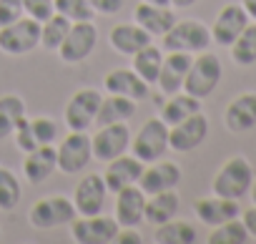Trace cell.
Here are the masks:
<instances>
[{
	"label": "cell",
	"instance_id": "6da1fadb",
	"mask_svg": "<svg viewBox=\"0 0 256 244\" xmlns=\"http://www.w3.org/2000/svg\"><path fill=\"white\" fill-rule=\"evenodd\" d=\"M251 181H254V169H251L248 159L246 156H231L216 171V176L211 181V191L216 196H226V199L238 201L248 194Z\"/></svg>",
	"mask_w": 256,
	"mask_h": 244
},
{
	"label": "cell",
	"instance_id": "7a4b0ae2",
	"mask_svg": "<svg viewBox=\"0 0 256 244\" xmlns=\"http://www.w3.org/2000/svg\"><path fill=\"white\" fill-rule=\"evenodd\" d=\"M221 73H224V66H221V58L216 53H208V51H201L196 53V58L191 61V68L186 73V81H184V91L196 96V98H208L216 86L221 83Z\"/></svg>",
	"mask_w": 256,
	"mask_h": 244
},
{
	"label": "cell",
	"instance_id": "3957f363",
	"mask_svg": "<svg viewBox=\"0 0 256 244\" xmlns=\"http://www.w3.org/2000/svg\"><path fill=\"white\" fill-rule=\"evenodd\" d=\"M211 46V31L201 21H176L168 33L161 36V48L168 51H181V53H201L208 51Z\"/></svg>",
	"mask_w": 256,
	"mask_h": 244
},
{
	"label": "cell",
	"instance_id": "277c9868",
	"mask_svg": "<svg viewBox=\"0 0 256 244\" xmlns=\"http://www.w3.org/2000/svg\"><path fill=\"white\" fill-rule=\"evenodd\" d=\"M128 149H131V154L144 164L164 159V154L168 151V126L161 121V116L148 118L138 129V134L131 139V146Z\"/></svg>",
	"mask_w": 256,
	"mask_h": 244
},
{
	"label": "cell",
	"instance_id": "5b68a950",
	"mask_svg": "<svg viewBox=\"0 0 256 244\" xmlns=\"http://www.w3.org/2000/svg\"><path fill=\"white\" fill-rule=\"evenodd\" d=\"M40 46V23L20 16L18 21L0 28V51L8 56H26Z\"/></svg>",
	"mask_w": 256,
	"mask_h": 244
},
{
	"label": "cell",
	"instance_id": "8992f818",
	"mask_svg": "<svg viewBox=\"0 0 256 244\" xmlns=\"http://www.w3.org/2000/svg\"><path fill=\"white\" fill-rule=\"evenodd\" d=\"M78 216L73 199L68 196H46L36 201L28 211V221L36 229H56V226H68Z\"/></svg>",
	"mask_w": 256,
	"mask_h": 244
},
{
	"label": "cell",
	"instance_id": "52a82bcc",
	"mask_svg": "<svg viewBox=\"0 0 256 244\" xmlns=\"http://www.w3.org/2000/svg\"><path fill=\"white\" fill-rule=\"evenodd\" d=\"M70 239L76 244H113L118 234V221L106 214H93V216H76L70 224Z\"/></svg>",
	"mask_w": 256,
	"mask_h": 244
},
{
	"label": "cell",
	"instance_id": "ba28073f",
	"mask_svg": "<svg viewBox=\"0 0 256 244\" xmlns=\"http://www.w3.org/2000/svg\"><path fill=\"white\" fill-rule=\"evenodd\" d=\"M103 93L96 88H80L76 91L63 111V121L70 131H88L90 126H96V113L100 106Z\"/></svg>",
	"mask_w": 256,
	"mask_h": 244
},
{
	"label": "cell",
	"instance_id": "9c48e42d",
	"mask_svg": "<svg viewBox=\"0 0 256 244\" xmlns=\"http://www.w3.org/2000/svg\"><path fill=\"white\" fill-rule=\"evenodd\" d=\"M56 151H58V171L68 174V176L86 171L88 164L93 161V149H90L88 131H70Z\"/></svg>",
	"mask_w": 256,
	"mask_h": 244
},
{
	"label": "cell",
	"instance_id": "30bf717a",
	"mask_svg": "<svg viewBox=\"0 0 256 244\" xmlns=\"http://www.w3.org/2000/svg\"><path fill=\"white\" fill-rule=\"evenodd\" d=\"M131 146V129H128L126 121L120 124H106L98 126V131L90 136V149H93V159L108 164L116 156L126 154Z\"/></svg>",
	"mask_w": 256,
	"mask_h": 244
},
{
	"label": "cell",
	"instance_id": "8fae6325",
	"mask_svg": "<svg viewBox=\"0 0 256 244\" xmlns=\"http://www.w3.org/2000/svg\"><path fill=\"white\" fill-rule=\"evenodd\" d=\"M98 46V28L93 26V21H83V23H70V31L66 36V41L58 48V56L63 63L73 66V63H83Z\"/></svg>",
	"mask_w": 256,
	"mask_h": 244
},
{
	"label": "cell",
	"instance_id": "7c38bea8",
	"mask_svg": "<svg viewBox=\"0 0 256 244\" xmlns=\"http://www.w3.org/2000/svg\"><path fill=\"white\" fill-rule=\"evenodd\" d=\"M208 136V116L196 111L188 118L178 121L176 126H168V149L178 154H188L198 149Z\"/></svg>",
	"mask_w": 256,
	"mask_h": 244
},
{
	"label": "cell",
	"instance_id": "4fadbf2b",
	"mask_svg": "<svg viewBox=\"0 0 256 244\" xmlns=\"http://www.w3.org/2000/svg\"><path fill=\"white\" fill-rule=\"evenodd\" d=\"M106 199H108V189L100 174H86L73 189V204L80 216L103 214Z\"/></svg>",
	"mask_w": 256,
	"mask_h": 244
},
{
	"label": "cell",
	"instance_id": "5bb4252c",
	"mask_svg": "<svg viewBox=\"0 0 256 244\" xmlns=\"http://www.w3.org/2000/svg\"><path fill=\"white\" fill-rule=\"evenodd\" d=\"M246 26H248V16H246L244 6L228 3V6H224V8L218 11L214 26L208 28V31H211V43H216V46H221V48H228V46L238 38V33H241Z\"/></svg>",
	"mask_w": 256,
	"mask_h": 244
},
{
	"label": "cell",
	"instance_id": "9a60e30c",
	"mask_svg": "<svg viewBox=\"0 0 256 244\" xmlns=\"http://www.w3.org/2000/svg\"><path fill=\"white\" fill-rule=\"evenodd\" d=\"M144 209H146V191L134 184L126 186L120 191H116V204H113V219L118 221L120 229L126 226H141L144 224Z\"/></svg>",
	"mask_w": 256,
	"mask_h": 244
},
{
	"label": "cell",
	"instance_id": "2e32d148",
	"mask_svg": "<svg viewBox=\"0 0 256 244\" xmlns=\"http://www.w3.org/2000/svg\"><path fill=\"white\" fill-rule=\"evenodd\" d=\"M144 161H138L134 154H120V156H116L113 161H108L106 164V171H103V181H106V189H108V194L113 191H120V189H126V186H134V184H138V179H141V174H144Z\"/></svg>",
	"mask_w": 256,
	"mask_h": 244
},
{
	"label": "cell",
	"instance_id": "e0dca14e",
	"mask_svg": "<svg viewBox=\"0 0 256 244\" xmlns=\"http://www.w3.org/2000/svg\"><path fill=\"white\" fill-rule=\"evenodd\" d=\"M103 91L106 93H116V96H126V98H134L146 101L151 96V86L134 71V68H113L106 73L103 78Z\"/></svg>",
	"mask_w": 256,
	"mask_h": 244
},
{
	"label": "cell",
	"instance_id": "ac0fdd59",
	"mask_svg": "<svg viewBox=\"0 0 256 244\" xmlns=\"http://www.w3.org/2000/svg\"><path fill=\"white\" fill-rule=\"evenodd\" d=\"M191 61H194V56L181 53V51H168L164 56V63H161V71L156 78V86L161 88L164 96H174V93L184 91V81L191 68Z\"/></svg>",
	"mask_w": 256,
	"mask_h": 244
},
{
	"label": "cell",
	"instance_id": "d6986e66",
	"mask_svg": "<svg viewBox=\"0 0 256 244\" xmlns=\"http://www.w3.org/2000/svg\"><path fill=\"white\" fill-rule=\"evenodd\" d=\"M184 179V171L178 164L174 161H151L144 166V174L138 179V186L148 194H158V191H168V189H176Z\"/></svg>",
	"mask_w": 256,
	"mask_h": 244
},
{
	"label": "cell",
	"instance_id": "ffe728a7",
	"mask_svg": "<svg viewBox=\"0 0 256 244\" xmlns=\"http://www.w3.org/2000/svg\"><path fill=\"white\" fill-rule=\"evenodd\" d=\"M194 214H196V219L201 224L214 229V226H218V224H224L228 219L241 216V206H238L236 199H226V196H216L214 194V196L196 199L194 201Z\"/></svg>",
	"mask_w": 256,
	"mask_h": 244
},
{
	"label": "cell",
	"instance_id": "44dd1931",
	"mask_svg": "<svg viewBox=\"0 0 256 244\" xmlns=\"http://www.w3.org/2000/svg\"><path fill=\"white\" fill-rule=\"evenodd\" d=\"M224 124L231 134H246L256 126V91L238 93L224 111Z\"/></svg>",
	"mask_w": 256,
	"mask_h": 244
},
{
	"label": "cell",
	"instance_id": "7402d4cb",
	"mask_svg": "<svg viewBox=\"0 0 256 244\" xmlns=\"http://www.w3.org/2000/svg\"><path fill=\"white\" fill-rule=\"evenodd\" d=\"M108 43H110V48H113L116 53H120V56H134V53H138L141 48L151 46V43H154V36L146 33L138 23H118V26L110 28Z\"/></svg>",
	"mask_w": 256,
	"mask_h": 244
},
{
	"label": "cell",
	"instance_id": "603a6c76",
	"mask_svg": "<svg viewBox=\"0 0 256 244\" xmlns=\"http://www.w3.org/2000/svg\"><path fill=\"white\" fill-rule=\"evenodd\" d=\"M178 18L171 11V6H151V3H144V0H141V3L136 6V11H134V23H138L154 38L156 36L161 38L164 33H168Z\"/></svg>",
	"mask_w": 256,
	"mask_h": 244
},
{
	"label": "cell",
	"instance_id": "cb8c5ba5",
	"mask_svg": "<svg viewBox=\"0 0 256 244\" xmlns=\"http://www.w3.org/2000/svg\"><path fill=\"white\" fill-rule=\"evenodd\" d=\"M58 169V151L56 146H38L33 151L26 154V161H23V174L26 179L38 186V184H46Z\"/></svg>",
	"mask_w": 256,
	"mask_h": 244
},
{
	"label": "cell",
	"instance_id": "d4e9b609",
	"mask_svg": "<svg viewBox=\"0 0 256 244\" xmlns=\"http://www.w3.org/2000/svg\"><path fill=\"white\" fill-rule=\"evenodd\" d=\"M178 206H181V196H178L176 189L148 194L146 196V209H144V221H148L154 226L166 224L168 219H174L178 214Z\"/></svg>",
	"mask_w": 256,
	"mask_h": 244
},
{
	"label": "cell",
	"instance_id": "484cf974",
	"mask_svg": "<svg viewBox=\"0 0 256 244\" xmlns=\"http://www.w3.org/2000/svg\"><path fill=\"white\" fill-rule=\"evenodd\" d=\"M136 113V101L126 98V96H116L108 93L100 98L98 113H96V126H106V124H120V121H131Z\"/></svg>",
	"mask_w": 256,
	"mask_h": 244
},
{
	"label": "cell",
	"instance_id": "4316f807",
	"mask_svg": "<svg viewBox=\"0 0 256 244\" xmlns=\"http://www.w3.org/2000/svg\"><path fill=\"white\" fill-rule=\"evenodd\" d=\"M196 111H201V98H196V96H191V93H186V91H178V93L168 96V101L164 103V108H161V121H164L166 126H176L178 121L188 118V116L196 113Z\"/></svg>",
	"mask_w": 256,
	"mask_h": 244
},
{
	"label": "cell",
	"instance_id": "83f0119b",
	"mask_svg": "<svg viewBox=\"0 0 256 244\" xmlns=\"http://www.w3.org/2000/svg\"><path fill=\"white\" fill-rule=\"evenodd\" d=\"M198 239V231L191 221L186 219H168L166 224H158L156 226V234H154V241L156 244H194Z\"/></svg>",
	"mask_w": 256,
	"mask_h": 244
},
{
	"label": "cell",
	"instance_id": "f1b7e54d",
	"mask_svg": "<svg viewBox=\"0 0 256 244\" xmlns=\"http://www.w3.org/2000/svg\"><path fill=\"white\" fill-rule=\"evenodd\" d=\"M26 116V101L16 93L0 96V141H6L13 136L16 124Z\"/></svg>",
	"mask_w": 256,
	"mask_h": 244
},
{
	"label": "cell",
	"instance_id": "f546056e",
	"mask_svg": "<svg viewBox=\"0 0 256 244\" xmlns=\"http://www.w3.org/2000/svg\"><path fill=\"white\" fill-rule=\"evenodd\" d=\"M164 56H166V51L151 43V46H146V48H141L138 53L131 56V58H134V71H136L148 86H154L156 78H158V71H161Z\"/></svg>",
	"mask_w": 256,
	"mask_h": 244
},
{
	"label": "cell",
	"instance_id": "4dcf8cb0",
	"mask_svg": "<svg viewBox=\"0 0 256 244\" xmlns=\"http://www.w3.org/2000/svg\"><path fill=\"white\" fill-rule=\"evenodd\" d=\"M228 48H231V61L236 66L241 68L254 66L256 63V23H248Z\"/></svg>",
	"mask_w": 256,
	"mask_h": 244
},
{
	"label": "cell",
	"instance_id": "1f68e13d",
	"mask_svg": "<svg viewBox=\"0 0 256 244\" xmlns=\"http://www.w3.org/2000/svg\"><path fill=\"white\" fill-rule=\"evenodd\" d=\"M68 31H70V21L66 16H60V13H53L46 23H40V46L46 51H50V53H58L60 43L68 36Z\"/></svg>",
	"mask_w": 256,
	"mask_h": 244
},
{
	"label": "cell",
	"instance_id": "d6a6232c",
	"mask_svg": "<svg viewBox=\"0 0 256 244\" xmlns=\"http://www.w3.org/2000/svg\"><path fill=\"white\" fill-rule=\"evenodd\" d=\"M23 186L13 169L0 166V211H13L20 204Z\"/></svg>",
	"mask_w": 256,
	"mask_h": 244
},
{
	"label": "cell",
	"instance_id": "836d02e7",
	"mask_svg": "<svg viewBox=\"0 0 256 244\" xmlns=\"http://www.w3.org/2000/svg\"><path fill=\"white\" fill-rule=\"evenodd\" d=\"M248 239L251 236H248V231H246V226L238 216L214 226V231L208 234V244H246Z\"/></svg>",
	"mask_w": 256,
	"mask_h": 244
},
{
	"label": "cell",
	"instance_id": "e575fe53",
	"mask_svg": "<svg viewBox=\"0 0 256 244\" xmlns=\"http://www.w3.org/2000/svg\"><path fill=\"white\" fill-rule=\"evenodd\" d=\"M56 13L66 16L70 23H83V21H93L96 11L90 8L88 0H53Z\"/></svg>",
	"mask_w": 256,
	"mask_h": 244
},
{
	"label": "cell",
	"instance_id": "d590c367",
	"mask_svg": "<svg viewBox=\"0 0 256 244\" xmlns=\"http://www.w3.org/2000/svg\"><path fill=\"white\" fill-rule=\"evenodd\" d=\"M30 131H33V139L38 146H53L58 141V124L48 116L30 118Z\"/></svg>",
	"mask_w": 256,
	"mask_h": 244
},
{
	"label": "cell",
	"instance_id": "8d00e7d4",
	"mask_svg": "<svg viewBox=\"0 0 256 244\" xmlns=\"http://www.w3.org/2000/svg\"><path fill=\"white\" fill-rule=\"evenodd\" d=\"M23 13L38 23H46L56 13V6L53 0H23Z\"/></svg>",
	"mask_w": 256,
	"mask_h": 244
},
{
	"label": "cell",
	"instance_id": "74e56055",
	"mask_svg": "<svg viewBox=\"0 0 256 244\" xmlns=\"http://www.w3.org/2000/svg\"><path fill=\"white\" fill-rule=\"evenodd\" d=\"M23 16V0H0V28Z\"/></svg>",
	"mask_w": 256,
	"mask_h": 244
},
{
	"label": "cell",
	"instance_id": "f35d334b",
	"mask_svg": "<svg viewBox=\"0 0 256 244\" xmlns=\"http://www.w3.org/2000/svg\"><path fill=\"white\" fill-rule=\"evenodd\" d=\"M90 8L100 16H116L123 8V0H88Z\"/></svg>",
	"mask_w": 256,
	"mask_h": 244
},
{
	"label": "cell",
	"instance_id": "ab89813d",
	"mask_svg": "<svg viewBox=\"0 0 256 244\" xmlns=\"http://www.w3.org/2000/svg\"><path fill=\"white\" fill-rule=\"evenodd\" d=\"M116 241H118V244H141L144 236L136 231V226H126V229H118Z\"/></svg>",
	"mask_w": 256,
	"mask_h": 244
},
{
	"label": "cell",
	"instance_id": "60d3db41",
	"mask_svg": "<svg viewBox=\"0 0 256 244\" xmlns=\"http://www.w3.org/2000/svg\"><path fill=\"white\" fill-rule=\"evenodd\" d=\"M241 221H244V226H246L248 236H251V239H256V204H254L251 209L241 211Z\"/></svg>",
	"mask_w": 256,
	"mask_h": 244
},
{
	"label": "cell",
	"instance_id": "b9f144b4",
	"mask_svg": "<svg viewBox=\"0 0 256 244\" xmlns=\"http://www.w3.org/2000/svg\"><path fill=\"white\" fill-rule=\"evenodd\" d=\"M241 6H244V11H246L248 21H254V23H256V0H241Z\"/></svg>",
	"mask_w": 256,
	"mask_h": 244
},
{
	"label": "cell",
	"instance_id": "7bdbcfd3",
	"mask_svg": "<svg viewBox=\"0 0 256 244\" xmlns=\"http://www.w3.org/2000/svg\"><path fill=\"white\" fill-rule=\"evenodd\" d=\"M198 0H171V6L174 8H191V6H196Z\"/></svg>",
	"mask_w": 256,
	"mask_h": 244
},
{
	"label": "cell",
	"instance_id": "ee69618b",
	"mask_svg": "<svg viewBox=\"0 0 256 244\" xmlns=\"http://www.w3.org/2000/svg\"><path fill=\"white\" fill-rule=\"evenodd\" d=\"M144 3H151V6H171V0H144Z\"/></svg>",
	"mask_w": 256,
	"mask_h": 244
},
{
	"label": "cell",
	"instance_id": "f6af8a7d",
	"mask_svg": "<svg viewBox=\"0 0 256 244\" xmlns=\"http://www.w3.org/2000/svg\"><path fill=\"white\" fill-rule=\"evenodd\" d=\"M248 194H251V201L256 204V176H254V181H251V189H248Z\"/></svg>",
	"mask_w": 256,
	"mask_h": 244
},
{
	"label": "cell",
	"instance_id": "bcb514c9",
	"mask_svg": "<svg viewBox=\"0 0 256 244\" xmlns=\"http://www.w3.org/2000/svg\"><path fill=\"white\" fill-rule=\"evenodd\" d=\"M0 241H3V229H0Z\"/></svg>",
	"mask_w": 256,
	"mask_h": 244
}]
</instances>
